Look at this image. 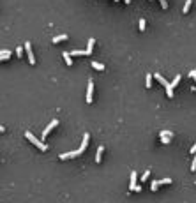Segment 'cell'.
I'll return each instance as SVG.
<instances>
[{"label":"cell","instance_id":"obj_27","mask_svg":"<svg viewBox=\"0 0 196 203\" xmlns=\"http://www.w3.org/2000/svg\"><path fill=\"white\" fill-rule=\"evenodd\" d=\"M189 76H191V78H195V80H196V71H191V73H189Z\"/></svg>","mask_w":196,"mask_h":203},{"label":"cell","instance_id":"obj_31","mask_svg":"<svg viewBox=\"0 0 196 203\" xmlns=\"http://www.w3.org/2000/svg\"><path fill=\"white\" fill-rule=\"evenodd\" d=\"M124 2H125V5H129V4H131V0H124Z\"/></svg>","mask_w":196,"mask_h":203},{"label":"cell","instance_id":"obj_2","mask_svg":"<svg viewBox=\"0 0 196 203\" xmlns=\"http://www.w3.org/2000/svg\"><path fill=\"white\" fill-rule=\"evenodd\" d=\"M57 126H59V120H57V118H53V120H51V122H50V124L46 126V129L41 132V141H42V140H44V138H46V136H48V134L51 132V129H55Z\"/></svg>","mask_w":196,"mask_h":203},{"label":"cell","instance_id":"obj_32","mask_svg":"<svg viewBox=\"0 0 196 203\" xmlns=\"http://www.w3.org/2000/svg\"><path fill=\"white\" fill-rule=\"evenodd\" d=\"M113 2H118V0H113Z\"/></svg>","mask_w":196,"mask_h":203},{"label":"cell","instance_id":"obj_25","mask_svg":"<svg viewBox=\"0 0 196 203\" xmlns=\"http://www.w3.org/2000/svg\"><path fill=\"white\" fill-rule=\"evenodd\" d=\"M170 140H172V138H168V136H164V138H161V141H163L164 145H166V143H170Z\"/></svg>","mask_w":196,"mask_h":203},{"label":"cell","instance_id":"obj_8","mask_svg":"<svg viewBox=\"0 0 196 203\" xmlns=\"http://www.w3.org/2000/svg\"><path fill=\"white\" fill-rule=\"evenodd\" d=\"M94 44H96V39H88V42H87V55H90L94 51Z\"/></svg>","mask_w":196,"mask_h":203},{"label":"cell","instance_id":"obj_7","mask_svg":"<svg viewBox=\"0 0 196 203\" xmlns=\"http://www.w3.org/2000/svg\"><path fill=\"white\" fill-rule=\"evenodd\" d=\"M88 141H90V134H88V132H85V134H83L81 147H79V150H81V152H83V150H87V147H88Z\"/></svg>","mask_w":196,"mask_h":203},{"label":"cell","instance_id":"obj_26","mask_svg":"<svg viewBox=\"0 0 196 203\" xmlns=\"http://www.w3.org/2000/svg\"><path fill=\"white\" fill-rule=\"evenodd\" d=\"M16 55H18V57H23V48H16Z\"/></svg>","mask_w":196,"mask_h":203},{"label":"cell","instance_id":"obj_18","mask_svg":"<svg viewBox=\"0 0 196 203\" xmlns=\"http://www.w3.org/2000/svg\"><path fill=\"white\" fill-rule=\"evenodd\" d=\"M159 180H152V184H150V189H152V191H157V189H159Z\"/></svg>","mask_w":196,"mask_h":203},{"label":"cell","instance_id":"obj_15","mask_svg":"<svg viewBox=\"0 0 196 203\" xmlns=\"http://www.w3.org/2000/svg\"><path fill=\"white\" fill-rule=\"evenodd\" d=\"M180 78H182V76H180V74H178V76H175V78H173V81H172V83H170V87H172V88H175L177 85H178V83H180Z\"/></svg>","mask_w":196,"mask_h":203},{"label":"cell","instance_id":"obj_6","mask_svg":"<svg viewBox=\"0 0 196 203\" xmlns=\"http://www.w3.org/2000/svg\"><path fill=\"white\" fill-rule=\"evenodd\" d=\"M136 182H138V173L136 171H131V180H129V189L131 191H134V187H136Z\"/></svg>","mask_w":196,"mask_h":203},{"label":"cell","instance_id":"obj_10","mask_svg":"<svg viewBox=\"0 0 196 203\" xmlns=\"http://www.w3.org/2000/svg\"><path fill=\"white\" fill-rule=\"evenodd\" d=\"M62 57H64V60H65V64H67V65H73V57H71V53H69V51H64V53H62Z\"/></svg>","mask_w":196,"mask_h":203},{"label":"cell","instance_id":"obj_22","mask_svg":"<svg viewBox=\"0 0 196 203\" xmlns=\"http://www.w3.org/2000/svg\"><path fill=\"white\" fill-rule=\"evenodd\" d=\"M159 184H161V185H164V184H172V178H161V180H159Z\"/></svg>","mask_w":196,"mask_h":203},{"label":"cell","instance_id":"obj_11","mask_svg":"<svg viewBox=\"0 0 196 203\" xmlns=\"http://www.w3.org/2000/svg\"><path fill=\"white\" fill-rule=\"evenodd\" d=\"M191 5H193V0H186V4H184V7H182V13H184V14H187V13H189V9H191Z\"/></svg>","mask_w":196,"mask_h":203},{"label":"cell","instance_id":"obj_20","mask_svg":"<svg viewBox=\"0 0 196 203\" xmlns=\"http://www.w3.org/2000/svg\"><path fill=\"white\" fill-rule=\"evenodd\" d=\"M145 27H147L145 19H143V18H140V32H143V30H145Z\"/></svg>","mask_w":196,"mask_h":203},{"label":"cell","instance_id":"obj_16","mask_svg":"<svg viewBox=\"0 0 196 203\" xmlns=\"http://www.w3.org/2000/svg\"><path fill=\"white\" fill-rule=\"evenodd\" d=\"M78 55H87V50H74V51H71V57H78Z\"/></svg>","mask_w":196,"mask_h":203},{"label":"cell","instance_id":"obj_14","mask_svg":"<svg viewBox=\"0 0 196 203\" xmlns=\"http://www.w3.org/2000/svg\"><path fill=\"white\" fill-rule=\"evenodd\" d=\"M152 76H154V74H147V78H145V85H147V88H152Z\"/></svg>","mask_w":196,"mask_h":203},{"label":"cell","instance_id":"obj_30","mask_svg":"<svg viewBox=\"0 0 196 203\" xmlns=\"http://www.w3.org/2000/svg\"><path fill=\"white\" fill-rule=\"evenodd\" d=\"M0 132H5V127H4V126H0Z\"/></svg>","mask_w":196,"mask_h":203},{"label":"cell","instance_id":"obj_17","mask_svg":"<svg viewBox=\"0 0 196 203\" xmlns=\"http://www.w3.org/2000/svg\"><path fill=\"white\" fill-rule=\"evenodd\" d=\"M92 67H94V69H97V71H102V69H104V65H102V64H99V62H92Z\"/></svg>","mask_w":196,"mask_h":203},{"label":"cell","instance_id":"obj_29","mask_svg":"<svg viewBox=\"0 0 196 203\" xmlns=\"http://www.w3.org/2000/svg\"><path fill=\"white\" fill-rule=\"evenodd\" d=\"M191 154H196V143H195V147H191Z\"/></svg>","mask_w":196,"mask_h":203},{"label":"cell","instance_id":"obj_9","mask_svg":"<svg viewBox=\"0 0 196 203\" xmlns=\"http://www.w3.org/2000/svg\"><path fill=\"white\" fill-rule=\"evenodd\" d=\"M102 154H104V147L101 145V147H97V154H96V163H101V161H102Z\"/></svg>","mask_w":196,"mask_h":203},{"label":"cell","instance_id":"obj_1","mask_svg":"<svg viewBox=\"0 0 196 203\" xmlns=\"http://www.w3.org/2000/svg\"><path fill=\"white\" fill-rule=\"evenodd\" d=\"M25 136H27V140H28V141H32V143H34L37 148H41L42 152H46V150H48V145H44L42 141H39V140H37L32 132H28V131H27V132H25Z\"/></svg>","mask_w":196,"mask_h":203},{"label":"cell","instance_id":"obj_4","mask_svg":"<svg viewBox=\"0 0 196 203\" xmlns=\"http://www.w3.org/2000/svg\"><path fill=\"white\" fill-rule=\"evenodd\" d=\"M85 99H87V103H88V104H90V103H92V99H94V81H92V80L87 83V97H85Z\"/></svg>","mask_w":196,"mask_h":203},{"label":"cell","instance_id":"obj_13","mask_svg":"<svg viewBox=\"0 0 196 203\" xmlns=\"http://www.w3.org/2000/svg\"><path fill=\"white\" fill-rule=\"evenodd\" d=\"M67 39V34H62V36H55L53 37V42L57 44V42H62V41H65Z\"/></svg>","mask_w":196,"mask_h":203},{"label":"cell","instance_id":"obj_5","mask_svg":"<svg viewBox=\"0 0 196 203\" xmlns=\"http://www.w3.org/2000/svg\"><path fill=\"white\" fill-rule=\"evenodd\" d=\"M79 154H83V152H81V150H74V152H65V154H60L59 157L60 159H73V157H78Z\"/></svg>","mask_w":196,"mask_h":203},{"label":"cell","instance_id":"obj_23","mask_svg":"<svg viewBox=\"0 0 196 203\" xmlns=\"http://www.w3.org/2000/svg\"><path fill=\"white\" fill-rule=\"evenodd\" d=\"M191 171H193V173L196 171V154H195V159H193V163H191Z\"/></svg>","mask_w":196,"mask_h":203},{"label":"cell","instance_id":"obj_3","mask_svg":"<svg viewBox=\"0 0 196 203\" xmlns=\"http://www.w3.org/2000/svg\"><path fill=\"white\" fill-rule=\"evenodd\" d=\"M23 48L27 50V57H28V64H30V65H34V64H36V57H34V53H32V44H30V42L27 41Z\"/></svg>","mask_w":196,"mask_h":203},{"label":"cell","instance_id":"obj_19","mask_svg":"<svg viewBox=\"0 0 196 203\" xmlns=\"http://www.w3.org/2000/svg\"><path fill=\"white\" fill-rule=\"evenodd\" d=\"M11 50H0V57H11Z\"/></svg>","mask_w":196,"mask_h":203},{"label":"cell","instance_id":"obj_21","mask_svg":"<svg viewBox=\"0 0 196 203\" xmlns=\"http://www.w3.org/2000/svg\"><path fill=\"white\" fill-rule=\"evenodd\" d=\"M148 177H150V170H147V171H145V173L141 175V180L145 182V180H148Z\"/></svg>","mask_w":196,"mask_h":203},{"label":"cell","instance_id":"obj_24","mask_svg":"<svg viewBox=\"0 0 196 203\" xmlns=\"http://www.w3.org/2000/svg\"><path fill=\"white\" fill-rule=\"evenodd\" d=\"M159 4H161L163 9H168V2H166V0H159Z\"/></svg>","mask_w":196,"mask_h":203},{"label":"cell","instance_id":"obj_28","mask_svg":"<svg viewBox=\"0 0 196 203\" xmlns=\"http://www.w3.org/2000/svg\"><path fill=\"white\" fill-rule=\"evenodd\" d=\"M5 60H9V57H0V62H5Z\"/></svg>","mask_w":196,"mask_h":203},{"label":"cell","instance_id":"obj_12","mask_svg":"<svg viewBox=\"0 0 196 203\" xmlns=\"http://www.w3.org/2000/svg\"><path fill=\"white\" fill-rule=\"evenodd\" d=\"M154 76H156V80L159 81V83H161V85H164V87H168V85H170V83H168V81H166V80H164V78H163V76H161L159 73H156Z\"/></svg>","mask_w":196,"mask_h":203}]
</instances>
